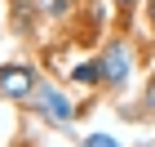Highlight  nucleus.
Returning a JSON list of instances; mask_svg holds the SVG:
<instances>
[{"label":"nucleus","mask_w":155,"mask_h":147,"mask_svg":"<svg viewBox=\"0 0 155 147\" xmlns=\"http://www.w3.org/2000/svg\"><path fill=\"white\" fill-rule=\"evenodd\" d=\"M71 9H75V0H45V13H49V18H67Z\"/></svg>","instance_id":"nucleus-6"},{"label":"nucleus","mask_w":155,"mask_h":147,"mask_svg":"<svg viewBox=\"0 0 155 147\" xmlns=\"http://www.w3.org/2000/svg\"><path fill=\"white\" fill-rule=\"evenodd\" d=\"M80 147H124V143H120V138H111V134H89Z\"/></svg>","instance_id":"nucleus-7"},{"label":"nucleus","mask_w":155,"mask_h":147,"mask_svg":"<svg viewBox=\"0 0 155 147\" xmlns=\"http://www.w3.org/2000/svg\"><path fill=\"white\" fill-rule=\"evenodd\" d=\"M36 89H40L36 67H27V62H5L0 67V98L5 103H31Z\"/></svg>","instance_id":"nucleus-3"},{"label":"nucleus","mask_w":155,"mask_h":147,"mask_svg":"<svg viewBox=\"0 0 155 147\" xmlns=\"http://www.w3.org/2000/svg\"><path fill=\"white\" fill-rule=\"evenodd\" d=\"M36 13H45V5H36V0H9V23L18 36H36Z\"/></svg>","instance_id":"nucleus-4"},{"label":"nucleus","mask_w":155,"mask_h":147,"mask_svg":"<svg viewBox=\"0 0 155 147\" xmlns=\"http://www.w3.org/2000/svg\"><path fill=\"white\" fill-rule=\"evenodd\" d=\"M151 76H155V72H151Z\"/></svg>","instance_id":"nucleus-11"},{"label":"nucleus","mask_w":155,"mask_h":147,"mask_svg":"<svg viewBox=\"0 0 155 147\" xmlns=\"http://www.w3.org/2000/svg\"><path fill=\"white\" fill-rule=\"evenodd\" d=\"M111 5H115V9H129V5H133V0H111Z\"/></svg>","instance_id":"nucleus-10"},{"label":"nucleus","mask_w":155,"mask_h":147,"mask_svg":"<svg viewBox=\"0 0 155 147\" xmlns=\"http://www.w3.org/2000/svg\"><path fill=\"white\" fill-rule=\"evenodd\" d=\"M97 58H102V80H107V89H124L133 80V72H137V49H133V40H111Z\"/></svg>","instance_id":"nucleus-1"},{"label":"nucleus","mask_w":155,"mask_h":147,"mask_svg":"<svg viewBox=\"0 0 155 147\" xmlns=\"http://www.w3.org/2000/svg\"><path fill=\"white\" fill-rule=\"evenodd\" d=\"M71 80L75 85H89V89H107V80H102V58H80L71 67Z\"/></svg>","instance_id":"nucleus-5"},{"label":"nucleus","mask_w":155,"mask_h":147,"mask_svg":"<svg viewBox=\"0 0 155 147\" xmlns=\"http://www.w3.org/2000/svg\"><path fill=\"white\" fill-rule=\"evenodd\" d=\"M31 107H36V116H40V121H49L53 129H62V125H71L75 116L84 111V107H75V103H71L67 94H62L58 85H49V80H40L36 98H31Z\"/></svg>","instance_id":"nucleus-2"},{"label":"nucleus","mask_w":155,"mask_h":147,"mask_svg":"<svg viewBox=\"0 0 155 147\" xmlns=\"http://www.w3.org/2000/svg\"><path fill=\"white\" fill-rule=\"evenodd\" d=\"M146 27L155 31V0H146Z\"/></svg>","instance_id":"nucleus-9"},{"label":"nucleus","mask_w":155,"mask_h":147,"mask_svg":"<svg viewBox=\"0 0 155 147\" xmlns=\"http://www.w3.org/2000/svg\"><path fill=\"white\" fill-rule=\"evenodd\" d=\"M142 107H146V111H151V116H155V76H151V80H146V94H142Z\"/></svg>","instance_id":"nucleus-8"}]
</instances>
